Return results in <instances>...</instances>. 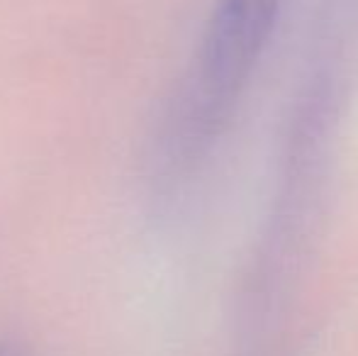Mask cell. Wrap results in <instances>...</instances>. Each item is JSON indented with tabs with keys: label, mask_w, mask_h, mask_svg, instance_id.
<instances>
[{
	"label": "cell",
	"mask_w": 358,
	"mask_h": 356,
	"mask_svg": "<svg viewBox=\"0 0 358 356\" xmlns=\"http://www.w3.org/2000/svg\"><path fill=\"white\" fill-rule=\"evenodd\" d=\"M0 356H17V354H10V352H0Z\"/></svg>",
	"instance_id": "2"
},
{
	"label": "cell",
	"mask_w": 358,
	"mask_h": 356,
	"mask_svg": "<svg viewBox=\"0 0 358 356\" xmlns=\"http://www.w3.org/2000/svg\"><path fill=\"white\" fill-rule=\"evenodd\" d=\"M283 0H217L198 54L156 142V171H193L239 108L278 24Z\"/></svg>",
	"instance_id": "1"
}]
</instances>
